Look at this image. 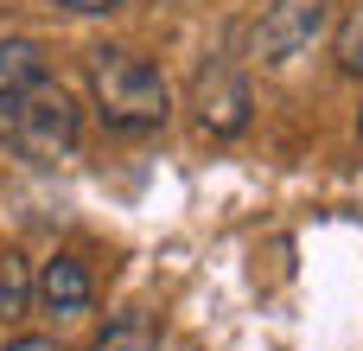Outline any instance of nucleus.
Masks as SVG:
<instances>
[{"mask_svg": "<svg viewBox=\"0 0 363 351\" xmlns=\"http://www.w3.org/2000/svg\"><path fill=\"white\" fill-rule=\"evenodd\" d=\"M89 96L108 134H160L172 122V90L160 77V64H147L128 45H102L89 58Z\"/></svg>", "mask_w": 363, "mask_h": 351, "instance_id": "f257e3e1", "label": "nucleus"}, {"mask_svg": "<svg viewBox=\"0 0 363 351\" xmlns=\"http://www.w3.org/2000/svg\"><path fill=\"white\" fill-rule=\"evenodd\" d=\"M0 134H6V147L19 153V160H32V166H64L70 153H77V141H83V109L70 102V90L64 83H32V90H19V96H6L0 102Z\"/></svg>", "mask_w": 363, "mask_h": 351, "instance_id": "f03ea898", "label": "nucleus"}, {"mask_svg": "<svg viewBox=\"0 0 363 351\" xmlns=\"http://www.w3.org/2000/svg\"><path fill=\"white\" fill-rule=\"evenodd\" d=\"M332 19H338V0H268L255 26V58L268 70H287L332 32Z\"/></svg>", "mask_w": 363, "mask_h": 351, "instance_id": "7ed1b4c3", "label": "nucleus"}, {"mask_svg": "<svg viewBox=\"0 0 363 351\" xmlns=\"http://www.w3.org/2000/svg\"><path fill=\"white\" fill-rule=\"evenodd\" d=\"M191 109H198V128L204 134H242L249 128V77L230 64V58H211L198 70V90H191Z\"/></svg>", "mask_w": 363, "mask_h": 351, "instance_id": "20e7f679", "label": "nucleus"}, {"mask_svg": "<svg viewBox=\"0 0 363 351\" xmlns=\"http://www.w3.org/2000/svg\"><path fill=\"white\" fill-rule=\"evenodd\" d=\"M32 307L51 313V320H83V313L96 307V275H89V262H83V256H51V262H38V275H32Z\"/></svg>", "mask_w": 363, "mask_h": 351, "instance_id": "39448f33", "label": "nucleus"}, {"mask_svg": "<svg viewBox=\"0 0 363 351\" xmlns=\"http://www.w3.org/2000/svg\"><path fill=\"white\" fill-rule=\"evenodd\" d=\"M45 77L51 70H45V51L32 38H0V102L19 96V90H32V83H45Z\"/></svg>", "mask_w": 363, "mask_h": 351, "instance_id": "423d86ee", "label": "nucleus"}, {"mask_svg": "<svg viewBox=\"0 0 363 351\" xmlns=\"http://www.w3.org/2000/svg\"><path fill=\"white\" fill-rule=\"evenodd\" d=\"M26 313H32V269H26L19 249H6L0 256V326L26 320Z\"/></svg>", "mask_w": 363, "mask_h": 351, "instance_id": "0eeeda50", "label": "nucleus"}, {"mask_svg": "<svg viewBox=\"0 0 363 351\" xmlns=\"http://www.w3.org/2000/svg\"><path fill=\"white\" fill-rule=\"evenodd\" d=\"M89 351H160V339H153L147 320H121V326H108Z\"/></svg>", "mask_w": 363, "mask_h": 351, "instance_id": "6e6552de", "label": "nucleus"}, {"mask_svg": "<svg viewBox=\"0 0 363 351\" xmlns=\"http://www.w3.org/2000/svg\"><path fill=\"white\" fill-rule=\"evenodd\" d=\"M338 64H345L351 77H363V0L338 19Z\"/></svg>", "mask_w": 363, "mask_h": 351, "instance_id": "1a4fd4ad", "label": "nucleus"}, {"mask_svg": "<svg viewBox=\"0 0 363 351\" xmlns=\"http://www.w3.org/2000/svg\"><path fill=\"white\" fill-rule=\"evenodd\" d=\"M0 351H64L57 339H45V333H19V339H6Z\"/></svg>", "mask_w": 363, "mask_h": 351, "instance_id": "9d476101", "label": "nucleus"}, {"mask_svg": "<svg viewBox=\"0 0 363 351\" xmlns=\"http://www.w3.org/2000/svg\"><path fill=\"white\" fill-rule=\"evenodd\" d=\"M51 6H64V13H83V19H89V13H115L121 0H51Z\"/></svg>", "mask_w": 363, "mask_h": 351, "instance_id": "9b49d317", "label": "nucleus"}, {"mask_svg": "<svg viewBox=\"0 0 363 351\" xmlns=\"http://www.w3.org/2000/svg\"><path fill=\"white\" fill-rule=\"evenodd\" d=\"M357 141H363V109H357Z\"/></svg>", "mask_w": 363, "mask_h": 351, "instance_id": "f8f14e48", "label": "nucleus"}]
</instances>
